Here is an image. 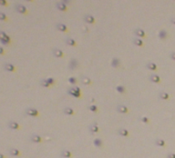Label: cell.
Instances as JSON below:
<instances>
[{"instance_id":"4","label":"cell","mask_w":175,"mask_h":158,"mask_svg":"<svg viewBox=\"0 0 175 158\" xmlns=\"http://www.w3.org/2000/svg\"><path fill=\"white\" fill-rule=\"evenodd\" d=\"M149 79H150V81H151V82L154 83V84L160 83V77L158 75H156V74H152V75H150Z\"/></svg>"},{"instance_id":"36","label":"cell","mask_w":175,"mask_h":158,"mask_svg":"<svg viewBox=\"0 0 175 158\" xmlns=\"http://www.w3.org/2000/svg\"><path fill=\"white\" fill-rule=\"evenodd\" d=\"M88 108H89V110H90L91 112H97L98 111V107L96 105H90Z\"/></svg>"},{"instance_id":"16","label":"cell","mask_w":175,"mask_h":158,"mask_svg":"<svg viewBox=\"0 0 175 158\" xmlns=\"http://www.w3.org/2000/svg\"><path fill=\"white\" fill-rule=\"evenodd\" d=\"M159 98L161 99V100H168V99L170 98V95H169V94L166 93V92L160 91V93H159Z\"/></svg>"},{"instance_id":"6","label":"cell","mask_w":175,"mask_h":158,"mask_svg":"<svg viewBox=\"0 0 175 158\" xmlns=\"http://www.w3.org/2000/svg\"><path fill=\"white\" fill-rule=\"evenodd\" d=\"M8 126L10 128L11 130H19V128H20L19 124H17V123L14 122V121H10V122H8Z\"/></svg>"},{"instance_id":"37","label":"cell","mask_w":175,"mask_h":158,"mask_svg":"<svg viewBox=\"0 0 175 158\" xmlns=\"http://www.w3.org/2000/svg\"><path fill=\"white\" fill-rule=\"evenodd\" d=\"M167 158H175V154H174V153H171V152L168 153V154H167Z\"/></svg>"},{"instance_id":"24","label":"cell","mask_w":175,"mask_h":158,"mask_svg":"<svg viewBox=\"0 0 175 158\" xmlns=\"http://www.w3.org/2000/svg\"><path fill=\"white\" fill-rule=\"evenodd\" d=\"M146 67L150 69V70H152V71H155L157 69V65L152 63V62H150V63H147L146 65Z\"/></svg>"},{"instance_id":"2","label":"cell","mask_w":175,"mask_h":158,"mask_svg":"<svg viewBox=\"0 0 175 158\" xmlns=\"http://www.w3.org/2000/svg\"><path fill=\"white\" fill-rule=\"evenodd\" d=\"M15 9L18 12L19 14H27V9L26 8L25 6H23V5H20V4H17L15 6Z\"/></svg>"},{"instance_id":"25","label":"cell","mask_w":175,"mask_h":158,"mask_svg":"<svg viewBox=\"0 0 175 158\" xmlns=\"http://www.w3.org/2000/svg\"><path fill=\"white\" fill-rule=\"evenodd\" d=\"M155 144H156L157 146H160V147H164L166 145V144H165V141L163 139H156L155 140Z\"/></svg>"},{"instance_id":"35","label":"cell","mask_w":175,"mask_h":158,"mask_svg":"<svg viewBox=\"0 0 175 158\" xmlns=\"http://www.w3.org/2000/svg\"><path fill=\"white\" fill-rule=\"evenodd\" d=\"M46 81L50 85V86H53L55 84V79L51 78V77H49V78H46Z\"/></svg>"},{"instance_id":"8","label":"cell","mask_w":175,"mask_h":158,"mask_svg":"<svg viewBox=\"0 0 175 158\" xmlns=\"http://www.w3.org/2000/svg\"><path fill=\"white\" fill-rule=\"evenodd\" d=\"M89 130H90V133H92V134H96L98 132L100 131V128L98 126V124L96 123H93L92 124H90V127H89Z\"/></svg>"},{"instance_id":"23","label":"cell","mask_w":175,"mask_h":158,"mask_svg":"<svg viewBox=\"0 0 175 158\" xmlns=\"http://www.w3.org/2000/svg\"><path fill=\"white\" fill-rule=\"evenodd\" d=\"M111 65L113 66V67H119V65H120V61H119V58L114 57L111 61Z\"/></svg>"},{"instance_id":"33","label":"cell","mask_w":175,"mask_h":158,"mask_svg":"<svg viewBox=\"0 0 175 158\" xmlns=\"http://www.w3.org/2000/svg\"><path fill=\"white\" fill-rule=\"evenodd\" d=\"M68 82L71 84V85H76L77 84V82H78V80H77V78L76 77H69L68 78Z\"/></svg>"},{"instance_id":"7","label":"cell","mask_w":175,"mask_h":158,"mask_svg":"<svg viewBox=\"0 0 175 158\" xmlns=\"http://www.w3.org/2000/svg\"><path fill=\"white\" fill-rule=\"evenodd\" d=\"M52 54H53V56L55 57H64V53L61 51V50H59V49H58V48H54L52 50Z\"/></svg>"},{"instance_id":"30","label":"cell","mask_w":175,"mask_h":158,"mask_svg":"<svg viewBox=\"0 0 175 158\" xmlns=\"http://www.w3.org/2000/svg\"><path fill=\"white\" fill-rule=\"evenodd\" d=\"M116 90L118 91L119 94H124L126 92V88L123 86H118L116 87Z\"/></svg>"},{"instance_id":"18","label":"cell","mask_w":175,"mask_h":158,"mask_svg":"<svg viewBox=\"0 0 175 158\" xmlns=\"http://www.w3.org/2000/svg\"><path fill=\"white\" fill-rule=\"evenodd\" d=\"M63 112L65 115H73L75 114L74 110L72 109L71 107H69V106H67V107H65L63 109Z\"/></svg>"},{"instance_id":"5","label":"cell","mask_w":175,"mask_h":158,"mask_svg":"<svg viewBox=\"0 0 175 158\" xmlns=\"http://www.w3.org/2000/svg\"><path fill=\"white\" fill-rule=\"evenodd\" d=\"M4 69L6 71H8V72H15L16 66L14 65L10 64V63H6V64L4 65Z\"/></svg>"},{"instance_id":"14","label":"cell","mask_w":175,"mask_h":158,"mask_svg":"<svg viewBox=\"0 0 175 158\" xmlns=\"http://www.w3.org/2000/svg\"><path fill=\"white\" fill-rule=\"evenodd\" d=\"M84 20H85L86 23H89V24H94L95 23V18H94L93 15H85Z\"/></svg>"},{"instance_id":"20","label":"cell","mask_w":175,"mask_h":158,"mask_svg":"<svg viewBox=\"0 0 175 158\" xmlns=\"http://www.w3.org/2000/svg\"><path fill=\"white\" fill-rule=\"evenodd\" d=\"M57 28L58 29L59 31H61V32H67V26H65L64 24H61V23H59V24H57Z\"/></svg>"},{"instance_id":"34","label":"cell","mask_w":175,"mask_h":158,"mask_svg":"<svg viewBox=\"0 0 175 158\" xmlns=\"http://www.w3.org/2000/svg\"><path fill=\"white\" fill-rule=\"evenodd\" d=\"M0 18H1V20H3V21H8V16L6 15V14H5L4 12H1V13H0Z\"/></svg>"},{"instance_id":"32","label":"cell","mask_w":175,"mask_h":158,"mask_svg":"<svg viewBox=\"0 0 175 158\" xmlns=\"http://www.w3.org/2000/svg\"><path fill=\"white\" fill-rule=\"evenodd\" d=\"M40 85L43 87H49V86H50V85H49V84L48 83L47 81H46V79H42V80H41Z\"/></svg>"},{"instance_id":"27","label":"cell","mask_w":175,"mask_h":158,"mask_svg":"<svg viewBox=\"0 0 175 158\" xmlns=\"http://www.w3.org/2000/svg\"><path fill=\"white\" fill-rule=\"evenodd\" d=\"M1 39H2V40H4V41H6V42H8V44H10V41H11V40H10V38H9V36H7V34H6L5 32H3V31L1 32Z\"/></svg>"},{"instance_id":"40","label":"cell","mask_w":175,"mask_h":158,"mask_svg":"<svg viewBox=\"0 0 175 158\" xmlns=\"http://www.w3.org/2000/svg\"><path fill=\"white\" fill-rule=\"evenodd\" d=\"M73 88H74L75 91H77V92H78V93H81V90H80V89H79L78 86H74Z\"/></svg>"},{"instance_id":"39","label":"cell","mask_w":175,"mask_h":158,"mask_svg":"<svg viewBox=\"0 0 175 158\" xmlns=\"http://www.w3.org/2000/svg\"><path fill=\"white\" fill-rule=\"evenodd\" d=\"M170 57H171V58L172 59V60H175V52H172L170 55Z\"/></svg>"},{"instance_id":"3","label":"cell","mask_w":175,"mask_h":158,"mask_svg":"<svg viewBox=\"0 0 175 158\" xmlns=\"http://www.w3.org/2000/svg\"><path fill=\"white\" fill-rule=\"evenodd\" d=\"M29 140L32 142V143H35V144H37V143H40L41 141H42V138H41L40 136H38V135H31L29 136Z\"/></svg>"},{"instance_id":"41","label":"cell","mask_w":175,"mask_h":158,"mask_svg":"<svg viewBox=\"0 0 175 158\" xmlns=\"http://www.w3.org/2000/svg\"><path fill=\"white\" fill-rule=\"evenodd\" d=\"M171 24H173V25H175V17H172V18H171Z\"/></svg>"},{"instance_id":"9","label":"cell","mask_w":175,"mask_h":158,"mask_svg":"<svg viewBox=\"0 0 175 158\" xmlns=\"http://www.w3.org/2000/svg\"><path fill=\"white\" fill-rule=\"evenodd\" d=\"M134 34H135V36H137L139 37H145L146 36L145 31L143 30V29H142V28H137V29H135Z\"/></svg>"},{"instance_id":"10","label":"cell","mask_w":175,"mask_h":158,"mask_svg":"<svg viewBox=\"0 0 175 158\" xmlns=\"http://www.w3.org/2000/svg\"><path fill=\"white\" fill-rule=\"evenodd\" d=\"M67 94L72 95V96H74V97H80V96H81V93H78L77 91H75L73 87H72V88H69V89L67 90Z\"/></svg>"},{"instance_id":"15","label":"cell","mask_w":175,"mask_h":158,"mask_svg":"<svg viewBox=\"0 0 175 158\" xmlns=\"http://www.w3.org/2000/svg\"><path fill=\"white\" fill-rule=\"evenodd\" d=\"M167 37H168L167 31L165 30V29H161V30H160V32H159V38L161 39V40H164V39H166Z\"/></svg>"},{"instance_id":"38","label":"cell","mask_w":175,"mask_h":158,"mask_svg":"<svg viewBox=\"0 0 175 158\" xmlns=\"http://www.w3.org/2000/svg\"><path fill=\"white\" fill-rule=\"evenodd\" d=\"M0 4L2 5V6H5V7H6V6H8V2H7V1H6V0H1V1H0Z\"/></svg>"},{"instance_id":"12","label":"cell","mask_w":175,"mask_h":158,"mask_svg":"<svg viewBox=\"0 0 175 158\" xmlns=\"http://www.w3.org/2000/svg\"><path fill=\"white\" fill-rule=\"evenodd\" d=\"M68 66L70 69H76V68L78 66V60L76 59V58H72L69 62V65H68Z\"/></svg>"},{"instance_id":"43","label":"cell","mask_w":175,"mask_h":158,"mask_svg":"<svg viewBox=\"0 0 175 158\" xmlns=\"http://www.w3.org/2000/svg\"><path fill=\"white\" fill-rule=\"evenodd\" d=\"M0 53H1V54H4V50H3V48L0 49Z\"/></svg>"},{"instance_id":"19","label":"cell","mask_w":175,"mask_h":158,"mask_svg":"<svg viewBox=\"0 0 175 158\" xmlns=\"http://www.w3.org/2000/svg\"><path fill=\"white\" fill-rule=\"evenodd\" d=\"M60 155H61V156H62L63 158H71V156H72V154H71L70 151L63 150L62 152H61Z\"/></svg>"},{"instance_id":"1","label":"cell","mask_w":175,"mask_h":158,"mask_svg":"<svg viewBox=\"0 0 175 158\" xmlns=\"http://www.w3.org/2000/svg\"><path fill=\"white\" fill-rule=\"evenodd\" d=\"M38 111L37 109H35L33 107H28L26 109V115H29V116H37L38 115Z\"/></svg>"},{"instance_id":"28","label":"cell","mask_w":175,"mask_h":158,"mask_svg":"<svg viewBox=\"0 0 175 158\" xmlns=\"http://www.w3.org/2000/svg\"><path fill=\"white\" fill-rule=\"evenodd\" d=\"M133 44L138 45V46H142L143 45V41L141 38H135V39H133Z\"/></svg>"},{"instance_id":"29","label":"cell","mask_w":175,"mask_h":158,"mask_svg":"<svg viewBox=\"0 0 175 158\" xmlns=\"http://www.w3.org/2000/svg\"><path fill=\"white\" fill-rule=\"evenodd\" d=\"M66 44L68 45H71V46H75L76 45V42L72 38H67L66 39Z\"/></svg>"},{"instance_id":"22","label":"cell","mask_w":175,"mask_h":158,"mask_svg":"<svg viewBox=\"0 0 175 158\" xmlns=\"http://www.w3.org/2000/svg\"><path fill=\"white\" fill-rule=\"evenodd\" d=\"M93 144L95 145L96 147H102L103 145V142H102V140L100 138H96V139H94L93 141Z\"/></svg>"},{"instance_id":"26","label":"cell","mask_w":175,"mask_h":158,"mask_svg":"<svg viewBox=\"0 0 175 158\" xmlns=\"http://www.w3.org/2000/svg\"><path fill=\"white\" fill-rule=\"evenodd\" d=\"M81 82H82L83 85H85V86H89V85L91 83V80H90V77H88V76H82Z\"/></svg>"},{"instance_id":"11","label":"cell","mask_w":175,"mask_h":158,"mask_svg":"<svg viewBox=\"0 0 175 158\" xmlns=\"http://www.w3.org/2000/svg\"><path fill=\"white\" fill-rule=\"evenodd\" d=\"M116 110H117V111H118L119 113H120V114H126V113H128V107H127V106H125V105H119L118 106H117Z\"/></svg>"},{"instance_id":"42","label":"cell","mask_w":175,"mask_h":158,"mask_svg":"<svg viewBox=\"0 0 175 158\" xmlns=\"http://www.w3.org/2000/svg\"><path fill=\"white\" fill-rule=\"evenodd\" d=\"M0 158H5V155L3 154H0Z\"/></svg>"},{"instance_id":"21","label":"cell","mask_w":175,"mask_h":158,"mask_svg":"<svg viewBox=\"0 0 175 158\" xmlns=\"http://www.w3.org/2000/svg\"><path fill=\"white\" fill-rule=\"evenodd\" d=\"M8 153H9V154L12 155V156H18L19 154H20L19 150L16 149V148H11V149H9Z\"/></svg>"},{"instance_id":"13","label":"cell","mask_w":175,"mask_h":158,"mask_svg":"<svg viewBox=\"0 0 175 158\" xmlns=\"http://www.w3.org/2000/svg\"><path fill=\"white\" fill-rule=\"evenodd\" d=\"M56 7L60 10V11H63V12H66L67 10V5L63 4L62 2H59V3H57L56 4Z\"/></svg>"},{"instance_id":"17","label":"cell","mask_w":175,"mask_h":158,"mask_svg":"<svg viewBox=\"0 0 175 158\" xmlns=\"http://www.w3.org/2000/svg\"><path fill=\"white\" fill-rule=\"evenodd\" d=\"M118 134H119L120 136H125V137H128L129 136V131L127 129H124V128H119L118 130Z\"/></svg>"},{"instance_id":"31","label":"cell","mask_w":175,"mask_h":158,"mask_svg":"<svg viewBox=\"0 0 175 158\" xmlns=\"http://www.w3.org/2000/svg\"><path fill=\"white\" fill-rule=\"evenodd\" d=\"M139 119H140V121H142V123H144V124H149L150 123L149 118L146 116H140L139 117Z\"/></svg>"}]
</instances>
